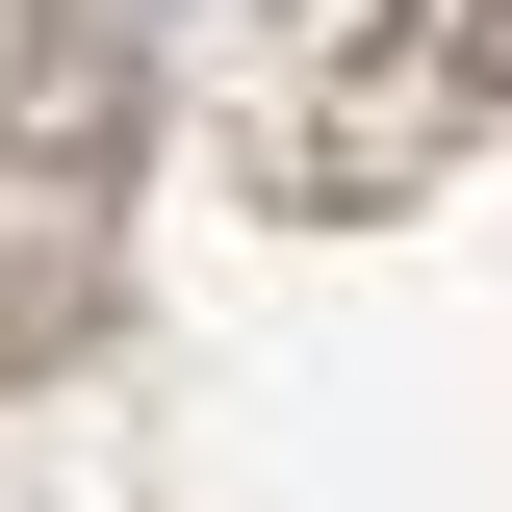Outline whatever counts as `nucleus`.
Here are the masks:
<instances>
[{
    "mask_svg": "<svg viewBox=\"0 0 512 512\" xmlns=\"http://www.w3.org/2000/svg\"><path fill=\"white\" fill-rule=\"evenodd\" d=\"M0 154H26V180H103L128 154V26L103 0H52V26L0 52Z\"/></svg>",
    "mask_w": 512,
    "mask_h": 512,
    "instance_id": "1",
    "label": "nucleus"
}]
</instances>
